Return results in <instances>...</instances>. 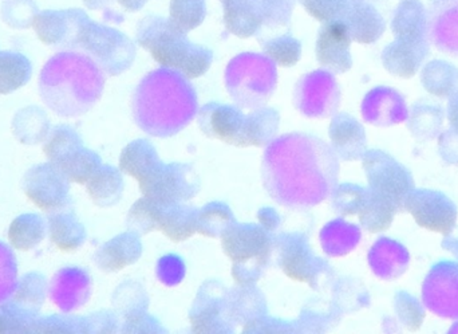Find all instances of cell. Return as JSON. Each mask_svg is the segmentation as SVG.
Here are the masks:
<instances>
[{"instance_id":"29","label":"cell","mask_w":458,"mask_h":334,"mask_svg":"<svg viewBox=\"0 0 458 334\" xmlns=\"http://www.w3.org/2000/svg\"><path fill=\"white\" fill-rule=\"evenodd\" d=\"M30 77V64L18 54H0V94L13 93Z\"/></svg>"},{"instance_id":"20","label":"cell","mask_w":458,"mask_h":334,"mask_svg":"<svg viewBox=\"0 0 458 334\" xmlns=\"http://www.w3.org/2000/svg\"><path fill=\"white\" fill-rule=\"evenodd\" d=\"M199 210L182 203L164 204L158 231L171 241L180 244L198 233Z\"/></svg>"},{"instance_id":"4","label":"cell","mask_w":458,"mask_h":334,"mask_svg":"<svg viewBox=\"0 0 458 334\" xmlns=\"http://www.w3.org/2000/svg\"><path fill=\"white\" fill-rule=\"evenodd\" d=\"M137 42L158 64L179 72L188 80L206 74L214 61L209 48L191 42L187 32L161 16H148L140 21Z\"/></svg>"},{"instance_id":"36","label":"cell","mask_w":458,"mask_h":334,"mask_svg":"<svg viewBox=\"0 0 458 334\" xmlns=\"http://www.w3.org/2000/svg\"><path fill=\"white\" fill-rule=\"evenodd\" d=\"M347 2L349 0H301L307 13L323 23L342 19Z\"/></svg>"},{"instance_id":"31","label":"cell","mask_w":458,"mask_h":334,"mask_svg":"<svg viewBox=\"0 0 458 334\" xmlns=\"http://www.w3.org/2000/svg\"><path fill=\"white\" fill-rule=\"evenodd\" d=\"M113 304L115 309L123 314V320L145 313L148 306V297L144 290L136 282H125L115 290Z\"/></svg>"},{"instance_id":"6","label":"cell","mask_w":458,"mask_h":334,"mask_svg":"<svg viewBox=\"0 0 458 334\" xmlns=\"http://www.w3.org/2000/svg\"><path fill=\"white\" fill-rule=\"evenodd\" d=\"M137 182L144 198L165 206L191 201L200 190L199 176L190 166L161 160Z\"/></svg>"},{"instance_id":"21","label":"cell","mask_w":458,"mask_h":334,"mask_svg":"<svg viewBox=\"0 0 458 334\" xmlns=\"http://www.w3.org/2000/svg\"><path fill=\"white\" fill-rule=\"evenodd\" d=\"M89 198L97 207L109 209L115 206L123 198V177L121 169L104 166L94 174L86 184Z\"/></svg>"},{"instance_id":"37","label":"cell","mask_w":458,"mask_h":334,"mask_svg":"<svg viewBox=\"0 0 458 334\" xmlns=\"http://www.w3.org/2000/svg\"><path fill=\"white\" fill-rule=\"evenodd\" d=\"M157 277L165 287H177L185 277V265L182 258L168 254L158 261Z\"/></svg>"},{"instance_id":"19","label":"cell","mask_w":458,"mask_h":334,"mask_svg":"<svg viewBox=\"0 0 458 334\" xmlns=\"http://www.w3.org/2000/svg\"><path fill=\"white\" fill-rule=\"evenodd\" d=\"M225 23L228 31L240 38L258 34L263 27V18L256 0H223Z\"/></svg>"},{"instance_id":"35","label":"cell","mask_w":458,"mask_h":334,"mask_svg":"<svg viewBox=\"0 0 458 334\" xmlns=\"http://www.w3.org/2000/svg\"><path fill=\"white\" fill-rule=\"evenodd\" d=\"M31 333H88L86 317L69 316L67 313L38 317Z\"/></svg>"},{"instance_id":"2","label":"cell","mask_w":458,"mask_h":334,"mask_svg":"<svg viewBox=\"0 0 458 334\" xmlns=\"http://www.w3.org/2000/svg\"><path fill=\"white\" fill-rule=\"evenodd\" d=\"M134 123L150 136L172 137L198 116L195 91L174 73L152 74L139 86L131 104Z\"/></svg>"},{"instance_id":"26","label":"cell","mask_w":458,"mask_h":334,"mask_svg":"<svg viewBox=\"0 0 458 334\" xmlns=\"http://www.w3.org/2000/svg\"><path fill=\"white\" fill-rule=\"evenodd\" d=\"M102 160L98 153L89 150L83 145L80 150H75L66 160L59 164L70 183L74 184L86 185L89 180L94 176L97 171L101 168Z\"/></svg>"},{"instance_id":"10","label":"cell","mask_w":458,"mask_h":334,"mask_svg":"<svg viewBox=\"0 0 458 334\" xmlns=\"http://www.w3.org/2000/svg\"><path fill=\"white\" fill-rule=\"evenodd\" d=\"M280 269L285 276L298 282H306L315 287L320 276L319 258L314 257L310 250L309 241L301 234H285L275 241Z\"/></svg>"},{"instance_id":"32","label":"cell","mask_w":458,"mask_h":334,"mask_svg":"<svg viewBox=\"0 0 458 334\" xmlns=\"http://www.w3.org/2000/svg\"><path fill=\"white\" fill-rule=\"evenodd\" d=\"M263 50L274 64L291 67L301 59V45L298 39L285 34L263 42Z\"/></svg>"},{"instance_id":"24","label":"cell","mask_w":458,"mask_h":334,"mask_svg":"<svg viewBox=\"0 0 458 334\" xmlns=\"http://www.w3.org/2000/svg\"><path fill=\"white\" fill-rule=\"evenodd\" d=\"M46 297H48V282L43 274L31 271L21 277L11 301L21 308L39 314Z\"/></svg>"},{"instance_id":"11","label":"cell","mask_w":458,"mask_h":334,"mask_svg":"<svg viewBox=\"0 0 458 334\" xmlns=\"http://www.w3.org/2000/svg\"><path fill=\"white\" fill-rule=\"evenodd\" d=\"M352 40L349 27L342 19L323 23L317 39V59L320 66L336 74L347 72L352 64Z\"/></svg>"},{"instance_id":"12","label":"cell","mask_w":458,"mask_h":334,"mask_svg":"<svg viewBox=\"0 0 458 334\" xmlns=\"http://www.w3.org/2000/svg\"><path fill=\"white\" fill-rule=\"evenodd\" d=\"M141 252L139 234L129 230L102 244L94 254V263L104 273H117L134 265L141 257Z\"/></svg>"},{"instance_id":"18","label":"cell","mask_w":458,"mask_h":334,"mask_svg":"<svg viewBox=\"0 0 458 334\" xmlns=\"http://www.w3.org/2000/svg\"><path fill=\"white\" fill-rule=\"evenodd\" d=\"M50 120L45 110L38 107H27L13 116L11 132L16 141L26 147L43 144L50 133Z\"/></svg>"},{"instance_id":"9","label":"cell","mask_w":458,"mask_h":334,"mask_svg":"<svg viewBox=\"0 0 458 334\" xmlns=\"http://www.w3.org/2000/svg\"><path fill=\"white\" fill-rule=\"evenodd\" d=\"M93 293V279L80 266H64L48 282V298L62 313H74L86 305Z\"/></svg>"},{"instance_id":"30","label":"cell","mask_w":458,"mask_h":334,"mask_svg":"<svg viewBox=\"0 0 458 334\" xmlns=\"http://www.w3.org/2000/svg\"><path fill=\"white\" fill-rule=\"evenodd\" d=\"M206 13L204 0H171L169 21L182 32H188L203 23Z\"/></svg>"},{"instance_id":"1","label":"cell","mask_w":458,"mask_h":334,"mask_svg":"<svg viewBox=\"0 0 458 334\" xmlns=\"http://www.w3.org/2000/svg\"><path fill=\"white\" fill-rule=\"evenodd\" d=\"M335 152L318 137L290 133L267 145L261 179L280 206L310 210L330 196L338 179Z\"/></svg>"},{"instance_id":"8","label":"cell","mask_w":458,"mask_h":334,"mask_svg":"<svg viewBox=\"0 0 458 334\" xmlns=\"http://www.w3.org/2000/svg\"><path fill=\"white\" fill-rule=\"evenodd\" d=\"M198 124L209 139L233 147H250V115L245 116L239 107L211 102L198 112Z\"/></svg>"},{"instance_id":"25","label":"cell","mask_w":458,"mask_h":334,"mask_svg":"<svg viewBox=\"0 0 458 334\" xmlns=\"http://www.w3.org/2000/svg\"><path fill=\"white\" fill-rule=\"evenodd\" d=\"M260 293L253 287H240V290L227 293V306L232 321L250 324L260 319L261 308L266 306Z\"/></svg>"},{"instance_id":"34","label":"cell","mask_w":458,"mask_h":334,"mask_svg":"<svg viewBox=\"0 0 458 334\" xmlns=\"http://www.w3.org/2000/svg\"><path fill=\"white\" fill-rule=\"evenodd\" d=\"M38 317L39 314L31 313L13 301H7L0 305V333H31Z\"/></svg>"},{"instance_id":"3","label":"cell","mask_w":458,"mask_h":334,"mask_svg":"<svg viewBox=\"0 0 458 334\" xmlns=\"http://www.w3.org/2000/svg\"><path fill=\"white\" fill-rule=\"evenodd\" d=\"M104 77L93 62L77 54H61L40 75V97L59 117L88 113L101 98Z\"/></svg>"},{"instance_id":"38","label":"cell","mask_w":458,"mask_h":334,"mask_svg":"<svg viewBox=\"0 0 458 334\" xmlns=\"http://www.w3.org/2000/svg\"><path fill=\"white\" fill-rule=\"evenodd\" d=\"M88 333H110L115 332L118 328V319L110 312H98V313L86 316Z\"/></svg>"},{"instance_id":"27","label":"cell","mask_w":458,"mask_h":334,"mask_svg":"<svg viewBox=\"0 0 458 334\" xmlns=\"http://www.w3.org/2000/svg\"><path fill=\"white\" fill-rule=\"evenodd\" d=\"M163 207L164 204L156 203L142 196V199L137 201L129 211L128 220H126L129 230L139 236L158 231Z\"/></svg>"},{"instance_id":"16","label":"cell","mask_w":458,"mask_h":334,"mask_svg":"<svg viewBox=\"0 0 458 334\" xmlns=\"http://www.w3.org/2000/svg\"><path fill=\"white\" fill-rule=\"evenodd\" d=\"M342 21L349 27L352 39L360 43L374 42L384 30L381 15L368 0H349Z\"/></svg>"},{"instance_id":"13","label":"cell","mask_w":458,"mask_h":334,"mask_svg":"<svg viewBox=\"0 0 458 334\" xmlns=\"http://www.w3.org/2000/svg\"><path fill=\"white\" fill-rule=\"evenodd\" d=\"M428 23L438 47L458 54V0H432Z\"/></svg>"},{"instance_id":"28","label":"cell","mask_w":458,"mask_h":334,"mask_svg":"<svg viewBox=\"0 0 458 334\" xmlns=\"http://www.w3.org/2000/svg\"><path fill=\"white\" fill-rule=\"evenodd\" d=\"M234 223L231 209L225 203L208 204L199 210L198 233L209 238H219Z\"/></svg>"},{"instance_id":"22","label":"cell","mask_w":458,"mask_h":334,"mask_svg":"<svg viewBox=\"0 0 458 334\" xmlns=\"http://www.w3.org/2000/svg\"><path fill=\"white\" fill-rule=\"evenodd\" d=\"M81 134L72 126L59 124L53 126L43 142V153L50 163L59 166L70 155L83 147Z\"/></svg>"},{"instance_id":"33","label":"cell","mask_w":458,"mask_h":334,"mask_svg":"<svg viewBox=\"0 0 458 334\" xmlns=\"http://www.w3.org/2000/svg\"><path fill=\"white\" fill-rule=\"evenodd\" d=\"M19 281L18 260L10 244L0 241V305L15 293Z\"/></svg>"},{"instance_id":"17","label":"cell","mask_w":458,"mask_h":334,"mask_svg":"<svg viewBox=\"0 0 458 334\" xmlns=\"http://www.w3.org/2000/svg\"><path fill=\"white\" fill-rule=\"evenodd\" d=\"M47 236V219L35 212L19 215L7 231L8 244L16 252L27 253L37 249Z\"/></svg>"},{"instance_id":"5","label":"cell","mask_w":458,"mask_h":334,"mask_svg":"<svg viewBox=\"0 0 458 334\" xmlns=\"http://www.w3.org/2000/svg\"><path fill=\"white\" fill-rule=\"evenodd\" d=\"M223 250L233 262V278L239 287H255L274 253V239L263 226L237 225L222 236Z\"/></svg>"},{"instance_id":"15","label":"cell","mask_w":458,"mask_h":334,"mask_svg":"<svg viewBox=\"0 0 458 334\" xmlns=\"http://www.w3.org/2000/svg\"><path fill=\"white\" fill-rule=\"evenodd\" d=\"M214 293L207 292V295H199L195 306L191 312V324L193 330L199 333L229 332L233 327L229 316L227 301L222 297L212 298Z\"/></svg>"},{"instance_id":"23","label":"cell","mask_w":458,"mask_h":334,"mask_svg":"<svg viewBox=\"0 0 458 334\" xmlns=\"http://www.w3.org/2000/svg\"><path fill=\"white\" fill-rule=\"evenodd\" d=\"M157 150L147 140H136L123 148L120 158V169L123 174L139 180L144 176L157 161Z\"/></svg>"},{"instance_id":"7","label":"cell","mask_w":458,"mask_h":334,"mask_svg":"<svg viewBox=\"0 0 458 334\" xmlns=\"http://www.w3.org/2000/svg\"><path fill=\"white\" fill-rule=\"evenodd\" d=\"M70 180L55 164L42 163L27 169L21 177L24 196L43 212L62 211L72 201Z\"/></svg>"},{"instance_id":"14","label":"cell","mask_w":458,"mask_h":334,"mask_svg":"<svg viewBox=\"0 0 458 334\" xmlns=\"http://www.w3.org/2000/svg\"><path fill=\"white\" fill-rule=\"evenodd\" d=\"M47 236L51 244L64 254L78 252L88 238L85 226L74 212L66 210L53 212L47 218Z\"/></svg>"}]
</instances>
